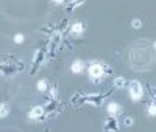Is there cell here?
I'll list each match as a JSON object with an SVG mask.
<instances>
[{
	"label": "cell",
	"mask_w": 156,
	"mask_h": 132,
	"mask_svg": "<svg viewBox=\"0 0 156 132\" xmlns=\"http://www.w3.org/2000/svg\"><path fill=\"white\" fill-rule=\"evenodd\" d=\"M153 48H154V50H156V41H154V44H153Z\"/></svg>",
	"instance_id": "cell-14"
},
{
	"label": "cell",
	"mask_w": 156,
	"mask_h": 132,
	"mask_svg": "<svg viewBox=\"0 0 156 132\" xmlns=\"http://www.w3.org/2000/svg\"><path fill=\"white\" fill-rule=\"evenodd\" d=\"M9 113V107L6 103H0V118H5Z\"/></svg>",
	"instance_id": "cell-7"
},
{
	"label": "cell",
	"mask_w": 156,
	"mask_h": 132,
	"mask_svg": "<svg viewBox=\"0 0 156 132\" xmlns=\"http://www.w3.org/2000/svg\"><path fill=\"white\" fill-rule=\"evenodd\" d=\"M131 26H133V28H140V26H142L140 19H133L131 20Z\"/></svg>",
	"instance_id": "cell-12"
},
{
	"label": "cell",
	"mask_w": 156,
	"mask_h": 132,
	"mask_svg": "<svg viewBox=\"0 0 156 132\" xmlns=\"http://www.w3.org/2000/svg\"><path fill=\"white\" fill-rule=\"evenodd\" d=\"M114 86L119 87V89L123 87V86H125V78H115V79H114Z\"/></svg>",
	"instance_id": "cell-9"
},
{
	"label": "cell",
	"mask_w": 156,
	"mask_h": 132,
	"mask_svg": "<svg viewBox=\"0 0 156 132\" xmlns=\"http://www.w3.org/2000/svg\"><path fill=\"white\" fill-rule=\"evenodd\" d=\"M106 112L114 118V117H117V115L122 112V106H120L119 103H115V101H111V103L106 106Z\"/></svg>",
	"instance_id": "cell-3"
},
{
	"label": "cell",
	"mask_w": 156,
	"mask_h": 132,
	"mask_svg": "<svg viewBox=\"0 0 156 132\" xmlns=\"http://www.w3.org/2000/svg\"><path fill=\"white\" fill-rule=\"evenodd\" d=\"M128 92H129V96H131L133 101H139L144 96V89H142V84L139 81H131L128 86Z\"/></svg>",
	"instance_id": "cell-1"
},
{
	"label": "cell",
	"mask_w": 156,
	"mask_h": 132,
	"mask_svg": "<svg viewBox=\"0 0 156 132\" xmlns=\"http://www.w3.org/2000/svg\"><path fill=\"white\" fill-rule=\"evenodd\" d=\"M84 62L81 61V59H76V61H73L72 62V65H70V70L73 72V73H81L83 70H84Z\"/></svg>",
	"instance_id": "cell-5"
},
{
	"label": "cell",
	"mask_w": 156,
	"mask_h": 132,
	"mask_svg": "<svg viewBox=\"0 0 156 132\" xmlns=\"http://www.w3.org/2000/svg\"><path fill=\"white\" fill-rule=\"evenodd\" d=\"M87 73L89 76L94 79V81H98V79H101L103 76H105V70H103V65L100 62H92L89 65L87 69Z\"/></svg>",
	"instance_id": "cell-2"
},
{
	"label": "cell",
	"mask_w": 156,
	"mask_h": 132,
	"mask_svg": "<svg viewBox=\"0 0 156 132\" xmlns=\"http://www.w3.org/2000/svg\"><path fill=\"white\" fill-rule=\"evenodd\" d=\"M44 115V107L42 106H34V107L28 112V118L30 120H37V118H41Z\"/></svg>",
	"instance_id": "cell-4"
},
{
	"label": "cell",
	"mask_w": 156,
	"mask_h": 132,
	"mask_svg": "<svg viewBox=\"0 0 156 132\" xmlns=\"http://www.w3.org/2000/svg\"><path fill=\"white\" fill-rule=\"evenodd\" d=\"M36 87H37V90H39V92H45V90L48 89V83H47V79H39L37 84H36Z\"/></svg>",
	"instance_id": "cell-8"
},
{
	"label": "cell",
	"mask_w": 156,
	"mask_h": 132,
	"mask_svg": "<svg viewBox=\"0 0 156 132\" xmlns=\"http://www.w3.org/2000/svg\"><path fill=\"white\" fill-rule=\"evenodd\" d=\"M147 112L150 117H156V104H150L147 107Z\"/></svg>",
	"instance_id": "cell-11"
},
{
	"label": "cell",
	"mask_w": 156,
	"mask_h": 132,
	"mask_svg": "<svg viewBox=\"0 0 156 132\" xmlns=\"http://www.w3.org/2000/svg\"><path fill=\"white\" fill-rule=\"evenodd\" d=\"M123 123H125L126 126H133V118H131V117H126Z\"/></svg>",
	"instance_id": "cell-13"
},
{
	"label": "cell",
	"mask_w": 156,
	"mask_h": 132,
	"mask_svg": "<svg viewBox=\"0 0 156 132\" xmlns=\"http://www.w3.org/2000/svg\"><path fill=\"white\" fill-rule=\"evenodd\" d=\"M70 33H72L73 36H81V34L84 33V25H83L81 22H75V23L72 25V28H70Z\"/></svg>",
	"instance_id": "cell-6"
},
{
	"label": "cell",
	"mask_w": 156,
	"mask_h": 132,
	"mask_svg": "<svg viewBox=\"0 0 156 132\" xmlns=\"http://www.w3.org/2000/svg\"><path fill=\"white\" fill-rule=\"evenodd\" d=\"M23 41H25V36H23L22 33H16V34H14V42H16V44H22Z\"/></svg>",
	"instance_id": "cell-10"
}]
</instances>
